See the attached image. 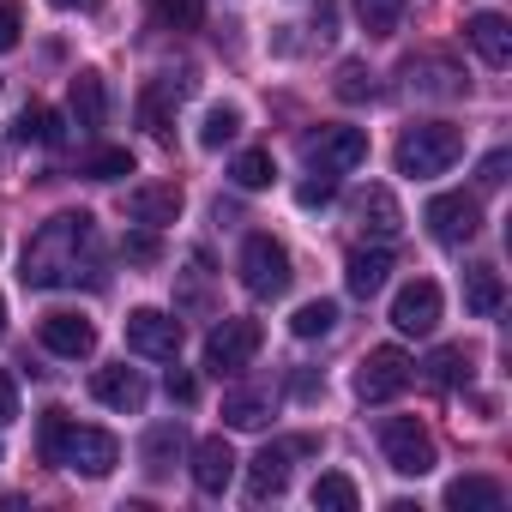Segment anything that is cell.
Segmentation results:
<instances>
[{"label": "cell", "instance_id": "19", "mask_svg": "<svg viewBox=\"0 0 512 512\" xmlns=\"http://www.w3.org/2000/svg\"><path fill=\"white\" fill-rule=\"evenodd\" d=\"M67 115H73V127H85V133H97V127L109 121V91H103L97 73H73V85H67Z\"/></svg>", "mask_w": 512, "mask_h": 512}, {"label": "cell", "instance_id": "34", "mask_svg": "<svg viewBox=\"0 0 512 512\" xmlns=\"http://www.w3.org/2000/svg\"><path fill=\"white\" fill-rule=\"evenodd\" d=\"M151 13H157V25H169V31H193V25L205 19V0H151Z\"/></svg>", "mask_w": 512, "mask_h": 512}, {"label": "cell", "instance_id": "33", "mask_svg": "<svg viewBox=\"0 0 512 512\" xmlns=\"http://www.w3.org/2000/svg\"><path fill=\"white\" fill-rule=\"evenodd\" d=\"M332 91H338L344 103H368V97H374V73H368V61H344L338 79H332Z\"/></svg>", "mask_w": 512, "mask_h": 512}, {"label": "cell", "instance_id": "1", "mask_svg": "<svg viewBox=\"0 0 512 512\" xmlns=\"http://www.w3.org/2000/svg\"><path fill=\"white\" fill-rule=\"evenodd\" d=\"M91 272H97V217L91 211H61L31 235L19 278H25V290H73Z\"/></svg>", "mask_w": 512, "mask_h": 512}, {"label": "cell", "instance_id": "32", "mask_svg": "<svg viewBox=\"0 0 512 512\" xmlns=\"http://www.w3.org/2000/svg\"><path fill=\"white\" fill-rule=\"evenodd\" d=\"M332 326H338V302H326V296H320V302H302V308H296V320H290V332H296V338H326Z\"/></svg>", "mask_w": 512, "mask_h": 512}, {"label": "cell", "instance_id": "12", "mask_svg": "<svg viewBox=\"0 0 512 512\" xmlns=\"http://www.w3.org/2000/svg\"><path fill=\"white\" fill-rule=\"evenodd\" d=\"M392 326L410 332V338H428V332L440 326V284H434V278L404 284V290L392 296Z\"/></svg>", "mask_w": 512, "mask_h": 512}, {"label": "cell", "instance_id": "24", "mask_svg": "<svg viewBox=\"0 0 512 512\" xmlns=\"http://www.w3.org/2000/svg\"><path fill=\"white\" fill-rule=\"evenodd\" d=\"M500 302H506L500 272H494V266H470V272H464V308L488 320V314H500Z\"/></svg>", "mask_w": 512, "mask_h": 512}, {"label": "cell", "instance_id": "11", "mask_svg": "<svg viewBox=\"0 0 512 512\" xmlns=\"http://www.w3.org/2000/svg\"><path fill=\"white\" fill-rule=\"evenodd\" d=\"M181 97H193V73H157V79L139 91V121H145L157 139H169V133H175Z\"/></svg>", "mask_w": 512, "mask_h": 512}, {"label": "cell", "instance_id": "42", "mask_svg": "<svg viewBox=\"0 0 512 512\" xmlns=\"http://www.w3.org/2000/svg\"><path fill=\"white\" fill-rule=\"evenodd\" d=\"M19 416V392H13V374H0V428Z\"/></svg>", "mask_w": 512, "mask_h": 512}, {"label": "cell", "instance_id": "4", "mask_svg": "<svg viewBox=\"0 0 512 512\" xmlns=\"http://www.w3.org/2000/svg\"><path fill=\"white\" fill-rule=\"evenodd\" d=\"M290 253H284V241H272V235H247L241 241V284H247V296H260V302H272V296H284L290 290Z\"/></svg>", "mask_w": 512, "mask_h": 512}, {"label": "cell", "instance_id": "37", "mask_svg": "<svg viewBox=\"0 0 512 512\" xmlns=\"http://www.w3.org/2000/svg\"><path fill=\"white\" fill-rule=\"evenodd\" d=\"M332 193H338V175H326V169H314V175H308V181L296 187V205H326Z\"/></svg>", "mask_w": 512, "mask_h": 512}, {"label": "cell", "instance_id": "23", "mask_svg": "<svg viewBox=\"0 0 512 512\" xmlns=\"http://www.w3.org/2000/svg\"><path fill=\"white\" fill-rule=\"evenodd\" d=\"M500 500H506V488L494 476H458V482H446V506L452 512H500Z\"/></svg>", "mask_w": 512, "mask_h": 512}, {"label": "cell", "instance_id": "36", "mask_svg": "<svg viewBox=\"0 0 512 512\" xmlns=\"http://www.w3.org/2000/svg\"><path fill=\"white\" fill-rule=\"evenodd\" d=\"M404 7H410V0H356V13H362V25H368L374 37H386V31L404 19Z\"/></svg>", "mask_w": 512, "mask_h": 512}, {"label": "cell", "instance_id": "7", "mask_svg": "<svg viewBox=\"0 0 512 512\" xmlns=\"http://www.w3.org/2000/svg\"><path fill=\"white\" fill-rule=\"evenodd\" d=\"M260 320H223V326H211V338H205V368L223 380V374H241L253 356H260Z\"/></svg>", "mask_w": 512, "mask_h": 512}, {"label": "cell", "instance_id": "39", "mask_svg": "<svg viewBox=\"0 0 512 512\" xmlns=\"http://www.w3.org/2000/svg\"><path fill=\"white\" fill-rule=\"evenodd\" d=\"M121 253H127V260H139V266H151L163 247H157V235L145 229V235H127V241H121Z\"/></svg>", "mask_w": 512, "mask_h": 512}, {"label": "cell", "instance_id": "16", "mask_svg": "<svg viewBox=\"0 0 512 512\" xmlns=\"http://www.w3.org/2000/svg\"><path fill=\"white\" fill-rule=\"evenodd\" d=\"M404 85L422 91V97H458V91H464V73H458L446 55H410V61H404Z\"/></svg>", "mask_w": 512, "mask_h": 512}, {"label": "cell", "instance_id": "28", "mask_svg": "<svg viewBox=\"0 0 512 512\" xmlns=\"http://www.w3.org/2000/svg\"><path fill=\"white\" fill-rule=\"evenodd\" d=\"M314 506H320V512H356L362 494H356V482H350L344 470H326V476L314 482Z\"/></svg>", "mask_w": 512, "mask_h": 512}, {"label": "cell", "instance_id": "22", "mask_svg": "<svg viewBox=\"0 0 512 512\" xmlns=\"http://www.w3.org/2000/svg\"><path fill=\"white\" fill-rule=\"evenodd\" d=\"M356 223H362L368 235H380V241H392V235L404 229V211H398V199H392V187H368V193L356 199Z\"/></svg>", "mask_w": 512, "mask_h": 512}, {"label": "cell", "instance_id": "9", "mask_svg": "<svg viewBox=\"0 0 512 512\" xmlns=\"http://www.w3.org/2000/svg\"><path fill=\"white\" fill-rule=\"evenodd\" d=\"M422 223H428L434 241L458 247V241H476V229H482V205H476L470 193H434L428 211H422Z\"/></svg>", "mask_w": 512, "mask_h": 512}, {"label": "cell", "instance_id": "29", "mask_svg": "<svg viewBox=\"0 0 512 512\" xmlns=\"http://www.w3.org/2000/svg\"><path fill=\"white\" fill-rule=\"evenodd\" d=\"M235 133H241V109H235V103L205 109V127H199V145H205V151H223Z\"/></svg>", "mask_w": 512, "mask_h": 512}, {"label": "cell", "instance_id": "18", "mask_svg": "<svg viewBox=\"0 0 512 512\" xmlns=\"http://www.w3.org/2000/svg\"><path fill=\"white\" fill-rule=\"evenodd\" d=\"M290 458H296V446H266L260 458H253V464H247V500L284 494V488H290Z\"/></svg>", "mask_w": 512, "mask_h": 512}, {"label": "cell", "instance_id": "20", "mask_svg": "<svg viewBox=\"0 0 512 512\" xmlns=\"http://www.w3.org/2000/svg\"><path fill=\"white\" fill-rule=\"evenodd\" d=\"M229 476H235V452H229V440H223V434L199 440V446H193V482H199V494H223Z\"/></svg>", "mask_w": 512, "mask_h": 512}, {"label": "cell", "instance_id": "15", "mask_svg": "<svg viewBox=\"0 0 512 512\" xmlns=\"http://www.w3.org/2000/svg\"><path fill=\"white\" fill-rule=\"evenodd\" d=\"M127 217L145 223V229L175 223V217H181V187H175V181H145V187H133V193H127Z\"/></svg>", "mask_w": 512, "mask_h": 512}, {"label": "cell", "instance_id": "2", "mask_svg": "<svg viewBox=\"0 0 512 512\" xmlns=\"http://www.w3.org/2000/svg\"><path fill=\"white\" fill-rule=\"evenodd\" d=\"M37 452H43V464L79 470V476H109V470L121 464V440L103 434V428H79V422H67V410H49V416H43Z\"/></svg>", "mask_w": 512, "mask_h": 512}, {"label": "cell", "instance_id": "41", "mask_svg": "<svg viewBox=\"0 0 512 512\" xmlns=\"http://www.w3.org/2000/svg\"><path fill=\"white\" fill-rule=\"evenodd\" d=\"M169 398H175V404H193V398H199V386H193V374H181V368H169Z\"/></svg>", "mask_w": 512, "mask_h": 512}, {"label": "cell", "instance_id": "30", "mask_svg": "<svg viewBox=\"0 0 512 512\" xmlns=\"http://www.w3.org/2000/svg\"><path fill=\"white\" fill-rule=\"evenodd\" d=\"M79 175H91V181H121V175H133V151H127V145H103V151H91V157L79 163Z\"/></svg>", "mask_w": 512, "mask_h": 512}, {"label": "cell", "instance_id": "27", "mask_svg": "<svg viewBox=\"0 0 512 512\" xmlns=\"http://www.w3.org/2000/svg\"><path fill=\"white\" fill-rule=\"evenodd\" d=\"M13 139H19V145H61V115H55V109H43V103H25V115H19Z\"/></svg>", "mask_w": 512, "mask_h": 512}, {"label": "cell", "instance_id": "14", "mask_svg": "<svg viewBox=\"0 0 512 512\" xmlns=\"http://www.w3.org/2000/svg\"><path fill=\"white\" fill-rule=\"evenodd\" d=\"M43 350H55V356H67V362H79V356H91L97 350V326L85 320V314H43Z\"/></svg>", "mask_w": 512, "mask_h": 512}, {"label": "cell", "instance_id": "5", "mask_svg": "<svg viewBox=\"0 0 512 512\" xmlns=\"http://www.w3.org/2000/svg\"><path fill=\"white\" fill-rule=\"evenodd\" d=\"M410 380H416V362H410L398 344H380V350H368V356L356 362V380H350V386H356L362 404H386V398H398Z\"/></svg>", "mask_w": 512, "mask_h": 512}, {"label": "cell", "instance_id": "21", "mask_svg": "<svg viewBox=\"0 0 512 512\" xmlns=\"http://www.w3.org/2000/svg\"><path fill=\"white\" fill-rule=\"evenodd\" d=\"M386 278H392V253L386 247H356L350 253V266H344V284H350V296H380L386 290Z\"/></svg>", "mask_w": 512, "mask_h": 512}, {"label": "cell", "instance_id": "31", "mask_svg": "<svg viewBox=\"0 0 512 512\" xmlns=\"http://www.w3.org/2000/svg\"><path fill=\"white\" fill-rule=\"evenodd\" d=\"M229 175H235V187H272V175H278V163H272V151H241L235 163H229Z\"/></svg>", "mask_w": 512, "mask_h": 512}, {"label": "cell", "instance_id": "10", "mask_svg": "<svg viewBox=\"0 0 512 512\" xmlns=\"http://www.w3.org/2000/svg\"><path fill=\"white\" fill-rule=\"evenodd\" d=\"M127 350H133V356H151V362H175V350H181V320L163 314V308H133V314H127Z\"/></svg>", "mask_w": 512, "mask_h": 512}, {"label": "cell", "instance_id": "17", "mask_svg": "<svg viewBox=\"0 0 512 512\" xmlns=\"http://www.w3.org/2000/svg\"><path fill=\"white\" fill-rule=\"evenodd\" d=\"M464 43L488 61V67H506L512 61V25L500 13H470L464 19Z\"/></svg>", "mask_w": 512, "mask_h": 512}, {"label": "cell", "instance_id": "3", "mask_svg": "<svg viewBox=\"0 0 512 512\" xmlns=\"http://www.w3.org/2000/svg\"><path fill=\"white\" fill-rule=\"evenodd\" d=\"M458 157H464V133L452 121H422V127H410L398 139V175H410V181L446 175Z\"/></svg>", "mask_w": 512, "mask_h": 512}, {"label": "cell", "instance_id": "13", "mask_svg": "<svg viewBox=\"0 0 512 512\" xmlns=\"http://www.w3.org/2000/svg\"><path fill=\"white\" fill-rule=\"evenodd\" d=\"M91 398L109 404V410H121V416H139L145 410V380H139V368L115 362V368H97L91 374Z\"/></svg>", "mask_w": 512, "mask_h": 512}, {"label": "cell", "instance_id": "43", "mask_svg": "<svg viewBox=\"0 0 512 512\" xmlns=\"http://www.w3.org/2000/svg\"><path fill=\"white\" fill-rule=\"evenodd\" d=\"M55 7H61V13H97L103 0H55Z\"/></svg>", "mask_w": 512, "mask_h": 512}, {"label": "cell", "instance_id": "38", "mask_svg": "<svg viewBox=\"0 0 512 512\" xmlns=\"http://www.w3.org/2000/svg\"><path fill=\"white\" fill-rule=\"evenodd\" d=\"M19 31H25L19 0H0V55H7V49H19Z\"/></svg>", "mask_w": 512, "mask_h": 512}, {"label": "cell", "instance_id": "40", "mask_svg": "<svg viewBox=\"0 0 512 512\" xmlns=\"http://www.w3.org/2000/svg\"><path fill=\"white\" fill-rule=\"evenodd\" d=\"M506 163H512L506 151H488V157H482V175H476V181H482V187H500V181H506Z\"/></svg>", "mask_w": 512, "mask_h": 512}, {"label": "cell", "instance_id": "26", "mask_svg": "<svg viewBox=\"0 0 512 512\" xmlns=\"http://www.w3.org/2000/svg\"><path fill=\"white\" fill-rule=\"evenodd\" d=\"M223 422L229 428H266L272 422V398L266 392H229L223 398Z\"/></svg>", "mask_w": 512, "mask_h": 512}, {"label": "cell", "instance_id": "8", "mask_svg": "<svg viewBox=\"0 0 512 512\" xmlns=\"http://www.w3.org/2000/svg\"><path fill=\"white\" fill-rule=\"evenodd\" d=\"M368 163V133L362 127H320L308 139V169H326V175H350Z\"/></svg>", "mask_w": 512, "mask_h": 512}, {"label": "cell", "instance_id": "35", "mask_svg": "<svg viewBox=\"0 0 512 512\" xmlns=\"http://www.w3.org/2000/svg\"><path fill=\"white\" fill-rule=\"evenodd\" d=\"M428 380H434V386H458V380H470V356L452 350V344L434 350V356H428Z\"/></svg>", "mask_w": 512, "mask_h": 512}, {"label": "cell", "instance_id": "6", "mask_svg": "<svg viewBox=\"0 0 512 512\" xmlns=\"http://www.w3.org/2000/svg\"><path fill=\"white\" fill-rule=\"evenodd\" d=\"M380 452L398 476H428L434 470V434L416 422V416H392L380 422Z\"/></svg>", "mask_w": 512, "mask_h": 512}, {"label": "cell", "instance_id": "25", "mask_svg": "<svg viewBox=\"0 0 512 512\" xmlns=\"http://www.w3.org/2000/svg\"><path fill=\"white\" fill-rule=\"evenodd\" d=\"M181 446H187L181 422H157V428L145 434V476H169L175 458H181Z\"/></svg>", "mask_w": 512, "mask_h": 512}, {"label": "cell", "instance_id": "44", "mask_svg": "<svg viewBox=\"0 0 512 512\" xmlns=\"http://www.w3.org/2000/svg\"><path fill=\"white\" fill-rule=\"evenodd\" d=\"M0 332H7V302H0Z\"/></svg>", "mask_w": 512, "mask_h": 512}]
</instances>
